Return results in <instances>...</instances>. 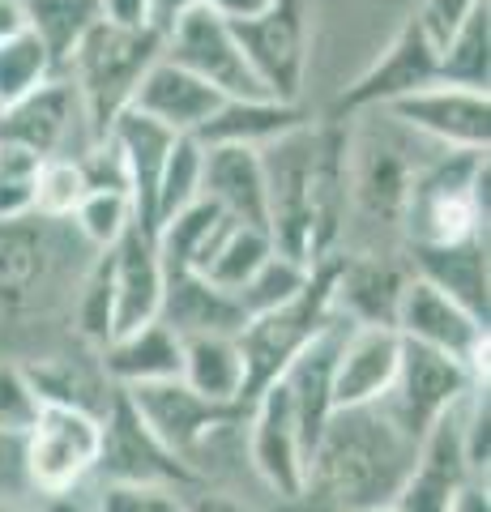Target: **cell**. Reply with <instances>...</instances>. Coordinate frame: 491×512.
Here are the masks:
<instances>
[{
  "mask_svg": "<svg viewBox=\"0 0 491 512\" xmlns=\"http://www.w3.org/2000/svg\"><path fill=\"white\" fill-rule=\"evenodd\" d=\"M419 444L380 406L334 410L316 440L304 474V491L295 504L308 512H368L393 504L402 491Z\"/></svg>",
  "mask_w": 491,
  "mask_h": 512,
  "instance_id": "cell-1",
  "label": "cell"
},
{
  "mask_svg": "<svg viewBox=\"0 0 491 512\" xmlns=\"http://www.w3.org/2000/svg\"><path fill=\"white\" fill-rule=\"evenodd\" d=\"M90 244L73 231L69 218H0V316L5 312H39V303H56L65 291L60 282H82L94 256L73 261V252Z\"/></svg>",
  "mask_w": 491,
  "mask_h": 512,
  "instance_id": "cell-2",
  "label": "cell"
},
{
  "mask_svg": "<svg viewBox=\"0 0 491 512\" xmlns=\"http://www.w3.org/2000/svg\"><path fill=\"white\" fill-rule=\"evenodd\" d=\"M406 231L415 248H453L487 239V154H440L410 175Z\"/></svg>",
  "mask_w": 491,
  "mask_h": 512,
  "instance_id": "cell-3",
  "label": "cell"
},
{
  "mask_svg": "<svg viewBox=\"0 0 491 512\" xmlns=\"http://www.w3.org/2000/svg\"><path fill=\"white\" fill-rule=\"evenodd\" d=\"M158 56H163V35L154 26L129 30V26H112L99 18L77 39L69 60L60 64V73L82 94L86 120L99 141L107 137V128H112L120 111H129L137 82L146 77V69Z\"/></svg>",
  "mask_w": 491,
  "mask_h": 512,
  "instance_id": "cell-4",
  "label": "cell"
},
{
  "mask_svg": "<svg viewBox=\"0 0 491 512\" xmlns=\"http://www.w3.org/2000/svg\"><path fill=\"white\" fill-rule=\"evenodd\" d=\"M103 453V419L73 406H39L26 431V487L35 500L94 483Z\"/></svg>",
  "mask_w": 491,
  "mask_h": 512,
  "instance_id": "cell-5",
  "label": "cell"
},
{
  "mask_svg": "<svg viewBox=\"0 0 491 512\" xmlns=\"http://www.w3.org/2000/svg\"><path fill=\"white\" fill-rule=\"evenodd\" d=\"M265 175V227L282 256L312 269V154L316 124H299L291 133L257 150Z\"/></svg>",
  "mask_w": 491,
  "mask_h": 512,
  "instance_id": "cell-6",
  "label": "cell"
},
{
  "mask_svg": "<svg viewBox=\"0 0 491 512\" xmlns=\"http://www.w3.org/2000/svg\"><path fill=\"white\" fill-rule=\"evenodd\" d=\"M0 146H13L30 158H82L99 146L86 120L82 94L65 73H52L30 94L0 107Z\"/></svg>",
  "mask_w": 491,
  "mask_h": 512,
  "instance_id": "cell-7",
  "label": "cell"
},
{
  "mask_svg": "<svg viewBox=\"0 0 491 512\" xmlns=\"http://www.w3.org/2000/svg\"><path fill=\"white\" fill-rule=\"evenodd\" d=\"M227 22L261 90L278 103H299L304 77H308V56H312L304 0H269L261 13L227 18Z\"/></svg>",
  "mask_w": 491,
  "mask_h": 512,
  "instance_id": "cell-8",
  "label": "cell"
},
{
  "mask_svg": "<svg viewBox=\"0 0 491 512\" xmlns=\"http://www.w3.org/2000/svg\"><path fill=\"white\" fill-rule=\"evenodd\" d=\"M244 453H248V470L265 495H274L278 504L299 500L308 474V448L304 436H299V419L282 380L265 384L244 406Z\"/></svg>",
  "mask_w": 491,
  "mask_h": 512,
  "instance_id": "cell-9",
  "label": "cell"
},
{
  "mask_svg": "<svg viewBox=\"0 0 491 512\" xmlns=\"http://www.w3.org/2000/svg\"><path fill=\"white\" fill-rule=\"evenodd\" d=\"M393 329H398L402 342L457 359L470 372V380L487 389V325L479 316H470L457 299H449L440 286H432L419 274H406L398 312H393Z\"/></svg>",
  "mask_w": 491,
  "mask_h": 512,
  "instance_id": "cell-10",
  "label": "cell"
},
{
  "mask_svg": "<svg viewBox=\"0 0 491 512\" xmlns=\"http://www.w3.org/2000/svg\"><path fill=\"white\" fill-rule=\"evenodd\" d=\"M389 124L415 133L423 146H432L440 154H487L491 137V94L445 86V82H427L419 90L402 94L376 111Z\"/></svg>",
  "mask_w": 491,
  "mask_h": 512,
  "instance_id": "cell-11",
  "label": "cell"
},
{
  "mask_svg": "<svg viewBox=\"0 0 491 512\" xmlns=\"http://www.w3.org/2000/svg\"><path fill=\"white\" fill-rule=\"evenodd\" d=\"M470 389H479V384L470 380V372L457 359L415 342H402V363H398V376H393V389L376 406L389 414L393 427L406 431L419 444Z\"/></svg>",
  "mask_w": 491,
  "mask_h": 512,
  "instance_id": "cell-12",
  "label": "cell"
},
{
  "mask_svg": "<svg viewBox=\"0 0 491 512\" xmlns=\"http://www.w3.org/2000/svg\"><path fill=\"white\" fill-rule=\"evenodd\" d=\"M163 56L193 77H201L223 99H269L231 35V22L210 9H193L171 22V30L163 35Z\"/></svg>",
  "mask_w": 491,
  "mask_h": 512,
  "instance_id": "cell-13",
  "label": "cell"
},
{
  "mask_svg": "<svg viewBox=\"0 0 491 512\" xmlns=\"http://www.w3.org/2000/svg\"><path fill=\"white\" fill-rule=\"evenodd\" d=\"M94 483H150V487H197L188 470L176 457L158 444L133 406L120 397H112V406L103 414V453H99V470Z\"/></svg>",
  "mask_w": 491,
  "mask_h": 512,
  "instance_id": "cell-14",
  "label": "cell"
},
{
  "mask_svg": "<svg viewBox=\"0 0 491 512\" xmlns=\"http://www.w3.org/2000/svg\"><path fill=\"white\" fill-rule=\"evenodd\" d=\"M120 397L133 406L141 427H146L150 436L180 461V466H184V457L197 448V440L205 436V431H210L214 423H223L235 410V406L205 402V397L188 389L180 376L154 380V384H133V389H120Z\"/></svg>",
  "mask_w": 491,
  "mask_h": 512,
  "instance_id": "cell-15",
  "label": "cell"
},
{
  "mask_svg": "<svg viewBox=\"0 0 491 512\" xmlns=\"http://www.w3.org/2000/svg\"><path fill=\"white\" fill-rule=\"evenodd\" d=\"M402 363V338L389 325H351L334 359V410L376 406L393 389Z\"/></svg>",
  "mask_w": 491,
  "mask_h": 512,
  "instance_id": "cell-16",
  "label": "cell"
},
{
  "mask_svg": "<svg viewBox=\"0 0 491 512\" xmlns=\"http://www.w3.org/2000/svg\"><path fill=\"white\" fill-rule=\"evenodd\" d=\"M103 256H107V278H112V299H116V333H129L137 325L158 320L167 274L154 248V231L133 222Z\"/></svg>",
  "mask_w": 491,
  "mask_h": 512,
  "instance_id": "cell-17",
  "label": "cell"
},
{
  "mask_svg": "<svg viewBox=\"0 0 491 512\" xmlns=\"http://www.w3.org/2000/svg\"><path fill=\"white\" fill-rule=\"evenodd\" d=\"M436 82V47L423 39V30L410 18L380 60H372L351 86L342 90V111H380L402 94Z\"/></svg>",
  "mask_w": 491,
  "mask_h": 512,
  "instance_id": "cell-18",
  "label": "cell"
},
{
  "mask_svg": "<svg viewBox=\"0 0 491 512\" xmlns=\"http://www.w3.org/2000/svg\"><path fill=\"white\" fill-rule=\"evenodd\" d=\"M218 107H223V94L210 90L201 77L180 69V64H171L167 56H158L150 64L129 99V111L163 124L167 133H176V137H197L201 124L210 120Z\"/></svg>",
  "mask_w": 491,
  "mask_h": 512,
  "instance_id": "cell-19",
  "label": "cell"
},
{
  "mask_svg": "<svg viewBox=\"0 0 491 512\" xmlns=\"http://www.w3.org/2000/svg\"><path fill=\"white\" fill-rule=\"evenodd\" d=\"M107 141L124 167V184H129L133 214L146 231H154V201H158V180H163L167 154L176 146V133H167L163 124H154L137 111H120L107 128Z\"/></svg>",
  "mask_w": 491,
  "mask_h": 512,
  "instance_id": "cell-20",
  "label": "cell"
},
{
  "mask_svg": "<svg viewBox=\"0 0 491 512\" xmlns=\"http://www.w3.org/2000/svg\"><path fill=\"white\" fill-rule=\"evenodd\" d=\"M201 197L248 227H265L261 154L244 146H201ZM269 231V227H265Z\"/></svg>",
  "mask_w": 491,
  "mask_h": 512,
  "instance_id": "cell-21",
  "label": "cell"
},
{
  "mask_svg": "<svg viewBox=\"0 0 491 512\" xmlns=\"http://www.w3.org/2000/svg\"><path fill=\"white\" fill-rule=\"evenodd\" d=\"M180 355H184L180 333L167 329L163 320H150V325H137L129 333H116L112 342H103L99 367L112 380V389H133V384L180 376Z\"/></svg>",
  "mask_w": 491,
  "mask_h": 512,
  "instance_id": "cell-22",
  "label": "cell"
},
{
  "mask_svg": "<svg viewBox=\"0 0 491 512\" xmlns=\"http://www.w3.org/2000/svg\"><path fill=\"white\" fill-rule=\"evenodd\" d=\"M158 320L167 329H176L180 338H197V333H227V338H235L248 325L240 299L231 291H218L201 274H167Z\"/></svg>",
  "mask_w": 491,
  "mask_h": 512,
  "instance_id": "cell-23",
  "label": "cell"
},
{
  "mask_svg": "<svg viewBox=\"0 0 491 512\" xmlns=\"http://www.w3.org/2000/svg\"><path fill=\"white\" fill-rule=\"evenodd\" d=\"M30 384H35L39 402L43 406H73V410H86V414H107L112 406V380L103 376L99 367V350H86V359L77 355H35V359H22Z\"/></svg>",
  "mask_w": 491,
  "mask_h": 512,
  "instance_id": "cell-24",
  "label": "cell"
},
{
  "mask_svg": "<svg viewBox=\"0 0 491 512\" xmlns=\"http://www.w3.org/2000/svg\"><path fill=\"white\" fill-rule=\"evenodd\" d=\"M308 124L299 103H278V99H223V107L201 124L197 141L201 146H244L261 150L282 133Z\"/></svg>",
  "mask_w": 491,
  "mask_h": 512,
  "instance_id": "cell-25",
  "label": "cell"
},
{
  "mask_svg": "<svg viewBox=\"0 0 491 512\" xmlns=\"http://www.w3.org/2000/svg\"><path fill=\"white\" fill-rule=\"evenodd\" d=\"M406 274L376 261H346L338 256L334 269V316H342L346 325H389L393 329V312H398V295H402Z\"/></svg>",
  "mask_w": 491,
  "mask_h": 512,
  "instance_id": "cell-26",
  "label": "cell"
},
{
  "mask_svg": "<svg viewBox=\"0 0 491 512\" xmlns=\"http://www.w3.org/2000/svg\"><path fill=\"white\" fill-rule=\"evenodd\" d=\"M180 380L193 393H201L214 406H244V355L240 342L227 333H197V338H180Z\"/></svg>",
  "mask_w": 491,
  "mask_h": 512,
  "instance_id": "cell-27",
  "label": "cell"
},
{
  "mask_svg": "<svg viewBox=\"0 0 491 512\" xmlns=\"http://www.w3.org/2000/svg\"><path fill=\"white\" fill-rule=\"evenodd\" d=\"M415 274L440 286L487 325V239H466L453 248H415Z\"/></svg>",
  "mask_w": 491,
  "mask_h": 512,
  "instance_id": "cell-28",
  "label": "cell"
},
{
  "mask_svg": "<svg viewBox=\"0 0 491 512\" xmlns=\"http://www.w3.org/2000/svg\"><path fill=\"white\" fill-rule=\"evenodd\" d=\"M436 82L491 94V0H479L436 52Z\"/></svg>",
  "mask_w": 491,
  "mask_h": 512,
  "instance_id": "cell-29",
  "label": "cell"
},
{
  "mask_svg": "<svg viewBox=\"0 0 491 512\" xmlns=\"http://www.w3.org/2000/svg\"><path fill=\"white\" fill-rule=\"evenodd\" d=\"M274 239H269L265 227H248V222H227L223 235H218V244L214 252L205 256V265H201V278L205 282H214L218 291H240V286L257 274V269L274 256Z\"/></svg>",
  "mask_w": 491,
  "mask_h": 512,
  "instance_id": "cell-30",
  "label": "cell"
},
{
  "mask_svg": "<svg viewBox=\"0 0 491 512\" xmlns=\"http://www.w3.org/2000/svg\"><path fill=\"white\" fill-rule=\"evenodd\" d=\"M22 13L60 73V64L69 60L77 39L99 22V0H22Z\"/></svg>",
  "mask_w": 491,
  "mask_h": 512,
  "instance_id": "cell-31",
  "label": "cell"
},
{
  "mask_svg": "<svg viewBox=\"0 0 491 512\" xmlns=\"http://www.w3.org/2000/svg\"><path fill=\"white\" fill-rule=\"evenodd\" d=\"M90 192L82 158H39L35 180H30V214L39 218H73V210L82 205Z\"/></svg>",
  "mask_w": 491,
  "mask_h": 512,
  "instance_id": "cell-32",
  "label": "cell"
},
{
  "mask_svg": "<svg viewBox=\"0 0 491 512\" xmlns=\"http://www.w3.org/2000/svg\"><path fill=\"white\" fill-rule=\"evenodd\" d=\"M69 222L94 252H107L137 222V214H133V201L124 188H90Z\"/></svg>",
  "mask_w": 491,
  "mask_h": 512,
  "instance_id": "cell-33",
  "label": "cell"
},
{
  "mask_svg": "<svg viewBox=\"0 0 491 512\" xmlns=\"http://www.w3.org/2000/svg\"><path fill=\"white\" fill-rule=\"evenodd\" d=\"M52 73H56V64L30 26L18 30V35H9V39H0V107L30 94Z\"/></svg>",
  "mask_w": 491,
  "mask_h": 512,
  "instance_id": "cell-34",
  "label": "cell"
},
{
  "mask_svg": "<svg viewBox=\"0 0 491 512\" xmlns=\"http://www.w3.org/2000/svg\"><path fill=\"white\" fill-rule=\"evenodd\" d=\"M201 141L197 137H176V146L167 154L163 180H158V201H154V227H163L167 218H176L193 201H201Z\"/></svg>",
  "mask_w": 491,
  "mask_h": 512,
  "instance_id": "cell-35",
  "label": "cell"
},
{
  "mask_svg": "<svg viewBox=\"0 0 491 512\" xmlns=\"http://www.w3.org/2000/svg\"><path fill=\"white\" fill-rule=\"evenodd\" d=\"M308 278H312V269L308 265H299V261H291V256H282V252H274L269 261L252 274L240 291H235V299H240V308H244V316L252 320V316H261V312H274V308H282V303H291L299 291L308 286Z\"/></svg>",
  "mask_w": 491,
  "mask_h": 512,
  "instance_id": "cell-36",
  "label": "cell"
},
{
  "mask_svg": "<svg viewBox=\"0 0 491 512\" xmlns=\"http://www.w3.org/2000/svg\"><path fill=\"white\" fill-rule=\"evenodd\" d=\"M188 487H150V483H90L94 512H188Z\"/></svg>",
  "mask_w": 491,
  "mask_h": 512,
  "instance_id": "cell-37",
  "label": "cell"
},
{
  "mask_svg": "<svg viewBox=\"0 0 491 512\" xmlns=\"http://www.w3.org/2000/svg\"><path fill=\"white\" fill-rule=\"evenodd\" d=\"M39 406L43 402L26 376L22 359H0V431L5 436H26Z\"/></svg>",
  "mask_w": 491,
  "mask_h": 512,
  "instance_id": "cell-38",
  "label": "cell"
},
{
  "mask_svg": "<svg viewBox=\"0 0 491 512\" xmlns=\"http://www.w3.org/2000/svg\"><path fill=\"white\" fill-rule=\"evenodd\" d=\"M39 158H30L13 146H0V218L30 214V180H35Z\"/></svg>",
  "mask_w": 491,
  "mask_h": 512,
  "instance_id": "cell-39",
  "label": "cell"
},
{
  "mask_svg": "<svg viewBox=\"0 0 491 512\" xmlns=\"http://www.w3.org/2000/svg\"><path fill=\"white\" fill-rule=\"evenodd\" d=\"M265 5L269 0H150V26L158 35H167L171 22L193 9H210L218 18H248V13H261Z\"/></svg>",
  "mask_w": 491,
  "mask_h": 512,
  "instance_id": "cell-40",
  "label": "cell"
},
{
  "mask_svg": "<svg viewBox=\"0 0 491 512\" xmlns=\"http://www.w3.org/2000/svg\"><path fill=\"white\" fill-rule=\"evenodd\" d=\"M474 5H479V0H423L419 13H415V26L423 30V39L440 52L445 39L453 35L457 26H462V18H466Z\"/></svg>",
  "mask_w": 491,
  "mask_h": 512,
  "instance_id": "cell-41",
  "label": "cell"
},
{
  "mask_svg": "<svg viewBox=\"0 0 491 512\" xmlns=\"http://www.w3.org/2000/svg\"><path fill=\"white\" fill-rule=\"evenodd\" d=\"M184 508L188 512H252L248 500H240V495H231V491H218V487H188Z\"/></svg>",
  "mask_w": 491,
  "mask_h": 512,
  "instance_id": "cell-42",
  "label": "cell"
},
{
  "mask_svg": "<svg viewBox=\"0 0 491 512\" xmlns=\"http://www.w3.org/2000/svg\"><path fill=\"white\" fill-rule=\"evenodd\" d=\"M99 18L112 26L141 30L150 26V0H99Z\"/></svg>",
  "mask_w": 491,
  "mask_h": 512,
  "instance_id": "cell-43",
  "label": "cell"
},
{
  "mask_svg": "<svg viewBox=\"0 0 491 512\" xmlns=\"http://www.w3.org/2000/svg\"><path fill=\"white\" fill-rule=\"evenodd\" d=\"M445 512H491L487 483H483V478H466V483L453 491V500H449Z\"/></svg>",
  "mask_w": 491,
  "mask_h": 512,
  "instance_id": "cell-44",
  "label": "cell"
},
{
  "mask_svg": "<svg viewBox=\"0 0 491 512\" xmlns=\"http://www.w3.org/2000/svg\"><path fill=\"white\" fill-rule=\"evenodd\" d=\"M39 512H94V500H90V487H77V491H65V495H43L35 500Z\"/></svg>",
  "mask_w": 491,
  "mask_h": 512,
  "instance_id": "cell-45",
  "label": "cell"
},
{
  "mask_svg": "<svg viewBox=\"0 0 491 512\" xmlns=\"http://www.w3.org/2000/svg\"><path fill=\"white\" fill-rule=\"evenodd\" d=\"M26 30V13H22V0H0V39L18 35Z\"/></svg>",
  "mask_w": 491,
  "mask_h": 512,
  "instance_id": "cell-46",
  "label": "cell"
},
{
  "mask_svg": "<svg viewBox=\"0 0 491 512\" xmlns=\"http://www.w3.org/2000/svg\"><path fill=\"white\" fill-rule=\"evenodd\" d=\"M0 512H39L35 500H0Z\"/></svg>",
  "mask_w": 491,
  "mask_h": 512,
  "instance_id": "cell-47",
  "label": "cell"
},
{
  "mask_svg": "<svg viewBox=\"0 0 491 512\" xmlns=\"http://www.w3.org/2000/svg\"><path fill=\"white\" fill-rule=\"evenodd\" d=\"M368 512H398V508H393V504H385V508H368Z\"/></svg>",
  "mask_w": 491,
  "mask_h": 512,
  "instance_id": "cell-48",
  "label": "cell"
}]
</instances>
